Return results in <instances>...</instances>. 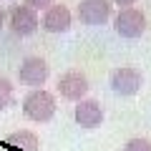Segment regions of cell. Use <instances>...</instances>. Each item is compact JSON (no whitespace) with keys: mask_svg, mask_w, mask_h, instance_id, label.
<instances>
[{"mask_svg":"<svg viewBox=\"0 0 151 151\" xmlns=\"http://www.w3.org/2000/svg\"><path fill=\"white\" fill-rule=\"evenodd\" d=\"M23 113L35 124H45L53 119L55 113V96L45 88H33L25 98H23Z\"/></svg>","mask_w":151,"mask_h":151,"instance_id":"6da1fadb","label":"cell"},{"mask_svg":"<svg viewBox=\"0 0 151 151\" xmlns=\"http://www.w3.org/2000/svg\"><path fill=\"white\" fill-rule=\"evenodd\" d=\"M144 86V76L139 68L131 65H121L111 73V91L116 96H136Z\"/></svg>","mask_w":151,"mask_h":151,"instance_id":"7a4b0ae2","label":"cell"},{"mask_svg":"<svg viewBox=\"0 0 151 151\" xmlns=\"http://www.w3.org/2000/svg\"><path fill=\"white\" fill-rule=\"evenodd\" d=\"M113 28L121 38H139L146 30V15L136 8H124L113 18Z\"/></svg>","mask_w":151,"mask_h":151,"instance_id":"3957f363","label":"cell"},{"mask_svg":"<svg viewBox=\"0 0 151 151\" xmlns=\"http://www.w3.org/2000/svg\"><path fill=\"white\" fill-rule=\"evenodd\" d=\"M58 93L65 98V101H83L88 93V78L81 70H65L58 78Z\"/></svg>","mask_w":151,"mask_h":151,"instance_id":"277c9868","label":"cell"},{"mask_svg":"<svg viewBox=\"0 0 151 151\" xmlns=\"http://www.w3.org/2000/svg\"><path fill=\"white\" fill-rule=\"evenodd\" d=\"M18 78L23 86H33V88L43 86L48 81V63L38 55H28V58H23L20 68H18Z\"/></svg>","mask_w":151,"mask_h":151,"instance_id":"5b68a950","label":"cell"},{"mask_svg":"<svg viewBox=\"0 0 151 151\" xmlns=\"http://www.w3.org/2000/svg\"><path fill=\"white\" fill-rule=\"evenodd\" d=\"M8 20H10V30L15 33V35H30V33H35L38 25H40L38 13L33 10L30 5H15L10 10V15H8Z\"/></svg>","mask_w":151,"mask_h":151,"instance_id":"8992f818","label":"cell"},{"mask_svg":"<svg viewBox=\"0 0 151 151\" xmlns=\"http://www.w3.org/2000/svg\"><path fill=\"white\" fill-rule=\"evenodd\" d=\"M78 18L86 25H103L111 18V0H81Z\"/></svg>","mask_w":151,"mask_h":151,"instance_id":"52a82bcc","label":"cell"},{"mask_svg":"<svg viewBox=\"0 0 151 151\" xmlns=\"http://www.w3.org/2000/svg\"><path fill=\"white\" fill-rule=\"evenodd\" d=\"M73 119H76V124L83 126V129H96V126L103 124V108H101V103L93 101V98H83V101L76 103Z\"/></svg>","mask_w":151,"mask_h":151,"instance_id":"ba28073f","label":"cell"},{"mask_svg":"<svg viewBox=\"0 0 151 151\" xmlns=\"http://www.w3.org/2000/svg\"><path fill=\"white\" fill-rule=\"evenodd\" d=\"M43 28L48 33H65L70 28V10L65 5H50L43 15Z\"/></svg>","mask_w":151,"mask_h":151,"instance_id":"9c48e42d","label":"cell"},{"mask_svg":"<svg viewBox=\"0 0 151 151\" xmlns=\"http://www.w3.org/2000/svg\"><path fill=\"white\" fill-rule=\"evenodd\" d=\"M8 146H10L13 151H38V146H40V141H38V136L33 134V131H15V134L8 136Z\"/></svg>","mask_w":151,"mask_h":151,"instance_id":"30bf717a","label":"cell"},{"mask_svg":"<svg viewBox=\"0 0 151 151\" xmlns=\"http://www.w3.org/2000/svg\"><path fill=\"white\" fill-rule=\"evenodd\" d=\"M13 103V83L8 78H0V111H5Z\"/></svg>","mask_w":151,"mask_h":151,"instance_id":"8fae6325","label":"cell"},{"mask_svg":"<svg viewBox=\"0 0 151 151\" xmlns=\"http://www.w3.org/2000/svg\"><path fill=\"white\" fill-rule=\"evenodd\" d=\"M124 151H151V141L149 139H131L124 146Z\"/></svg>","mask_w":151,"mask_h":151,"instance_id":"7c38bea8","label":"cell"},{"mask_svg":"<svg viewBox=\"0 0 151 151\" xmlns=\"http://www.w3.org/2000/svg\"><path fill=\"white\" fill-rule=\"evenodd\" d=\"M55 0H25V5H30L33 10H48Z\"/></svg>","mask_w":151,"mask_h":151,"instance_id":"4fadbf2b","label":"cell"},{"mask_svg":"<svg viewBox=\"0 0 151 151\" xmlns=\"http://www.w3.org/2000/svg\"><path fill=\"white\" fill-rule=\"evenodd\" d=\"M113 3H116V5H124V8H131L136 0H113Z\"/></svg>","mask_w":151,"mask_h":151,"instance_id":"5bb4252c","label":"cell"},{"mask_svg":"<svg viewBox=\"0 0 151 151\" xmlns=\"http://www.w3.org/2000/svg\"><path fill=\"white\" fill-rule=\"evenodd\" d=\"M3 23H5V13H3V8H0V28H3Z\"/></svg>","mask_w":151,"mask_h":151,"instance_id":"9a60e30c","label":"cell"}]
</instances>
